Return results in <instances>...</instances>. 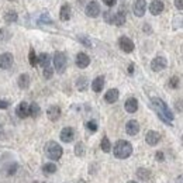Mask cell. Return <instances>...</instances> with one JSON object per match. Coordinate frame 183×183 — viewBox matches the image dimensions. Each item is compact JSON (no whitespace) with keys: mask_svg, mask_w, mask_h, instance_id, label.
<instances>
[{"mask_svg":"<svg viewBox=\"0 0 183 183\" xmlns=\"http://www.w3.org/2000/svg\"><path fill=\"white\" fill-rule=\"evenodd\" d=\"M6 35H7V30H4V28H3V30H2V35H0V38H2V40L4 41V40H6V38H4Z\"/></svg>","mask_w":183,"mask_h":183,"instance_id":"42","label":"cell"},{"mask_svg":"<svg viewBox=\"0 0 183 183\" xmlns=\"http://www.w3.org/2000/svg\"><path fill=\"white\" fill-rule=\"evenodd\" d=\"M28 104L26 102H23L18 104V107L16 109V114H17L20 118H26L27 116H30V110H28Z\"/></svg>","mask_w":183,"mask_h":183,"instance_id":"15","label":"cell"},{"mask_svg":"<svg viewBox=\"0 0 183 183\" xmlns=\"http://www.w3.org/2000/svg\"><path fill=\"white\" fill-rule=\"evenodd\" d=\"M125 131H127L128 135H137L139 131V124H138V121L135 120H130L125 124Z\"/></svg>","mask_w":183,"mask_h":183,"instance_id":"11","label":"cell"},{"mask_svg":"<svg viewBox=\"0 0 183 183\" xmlns=\"http://www.w3.org/2000/svg\"><path fill=\"white\" fill-rule=\"evenodd\" d=\"M100 146H102L103 152H110V149H111V144H110V139L107 138V137H104V138L102 139V144H100Z\"/></svg>","mask_w":183,"mask_h":183,"instance_id":"28","label":"cell"},{"mask_svg":"<svg viewBox=\"0 0 183 183\" xmlns=\"http://www.w3.org/2000/svg\"><path fill=\"white\" fill-rule=\"evenodd\" d=\"M116 2L117 0H103V3L106 4V6H109V7H113L114 4H116Z\"/></svg>","mask_w":183,"mask_h":183,"instance_id":"38","label":"cell"},{"mask_svg":"<svg viewBox=\"0 0 183 183\" xmlns=\"http://www.w3.org/2000/svg\"><path fill=\"white\" fill-rule=\"evenodd\" d=\"M124 107L127 113H135L137 110H138V102H137L135 97H130V99H127Z\"/></svg>","mask_w":183,"mask_h":183,"instance_id":"16","label":"cell"},{"mask_svg":"<svg viewBox=\"0 0 183 183\" xmlns=\"http://www.w3.org/2000/svg\"><path fill=\"white\" fill-rule=\"evenodd\" d=\"M132 154V145L128 141H124V139H120L116 142L114 145V156L118 158V159H125L130 155Z\"/></svg>","mask_w":183,"mask_h":183,"instance_id":"2","label":"cell"},{"mask_svg":"<svg viewBox=\"0 0 183 183\" xmlns=\"http://www.w3.org/2000/svg\"><path fill=\"white\" fill-rule=\"evenodd\" d=\"M47 114H48V118L51 121H56L59 117H61V109H59L58 106H51L48 109Z\"/></svg>","mask_w":183,"mask_h":183,"instance_id":"17","label":"cell"},{"mask_svg":"<svg viewBox=\"0 0 183 183\" xmlns=\"http://www.w3.org/2000/svg\"><path fill=\"white\" fill-rule=\"evenodd\" d=\"M166 65H168V62H166V59L163 56H156L151 62V69L154 72H161V70H163L166 68Z\"/></svg>","mask_w":183,"mask_h":183,"instance_id":"5","label":"cell"},{"mask_svg":"<svg viewBox=\"0 0 183 183\" xmlns=\"http://www.w3.org/2000/svg\"><path fill=\"white\" fill-rule=\"evenodd\" d=\"M54 66L58 73H63L66 69V55L63 52H55L54 55Z\"/></svg>","mask_w":183,"mask_h":183,"instance_id":"4","label":"cell"},{"mask_svg":"<svg viewBox=\"0 0 183 183\" xmlns=\"http://www.w3.org/2000/svg\"><path fill=\"white\" fill-rule=\"evenodd\" d=\"M175 6H176V9L183 10V0H175Z\"/></svg>","mask_w":183,"mask_h":183,"instance_id":"39","label":"cell"},{"mask_svg":"<svg viewBox=\"0 0 183 183\" xmlns=\"http://www.w3.org/2000/svg\"><path fill=\"white\" fill-rule=\"evenodd\" d=\"M16 170H17V165H11L10 169H9V175H13Z\"/></svg>","mask_w":183,"mask_h":183,"instance_id":"41","label":"cell"},{"mask_svg":"<svg viewBox=\"0 0 183 183\" xmlns=\"http://www.w3.org/2000/svg\"><path fill=\"white\" fill-rule=\"evenodd\" d=\"M86 127H88L92 132L97 131V124H96L95 121H88V123H86Z\"/></svg>","mask_w":183,"mask_h":183,"instance_id":"35","label":"cell"},{"mask_svg":"<svg viewBox=\"0 0 183 183\" xmlns=\"http://www.w3.org/2000/svg\"><path fill=\"white\" fill-rule=\"evenodd\" d=\"M145 141L148 145H156L159 141H161V134L158 131H148L146 132V137H145Z\"/></svg>","mask_w":183,"mask_h":183,"instance_id":"10","label":"cell"},{"mask_svg":"<svg viewBox=\"0 0 183 183\" xmlns=\"http://www.w3.org/2000/svg\"><path fill=\"white\" fill-rule=\"evenodd\" d=\"M0 134H2V125H0Z\"/></svg>","mask_w":183,"mask_h":183,"instance_id":"46","label":"cell"},{"mask_svg":"<svg viewBox=\"0 0 183 183\" xmlns=\"http://www.w3.org/2000/svg\"><path fill=\"white\" fill-rule=\"evenodd\" d=\"M113 24H116V26H124L125 24V13L123 10L117 11V13L114 14V23Z\"/></svg>","mask_w":183,"mask_h":183,"instance_id":"21","label":"cell"},{"mask_svg":"<svg viewBox=\"0 0 183 183\" xmlns=\"http://www.w3.org/2000/svg\"><path fill=\"white\" fill-rule=\"evenodd\" d=\"M52 75H54V69L51 68V65L47 66V68H44V77L45 79H51Z\"/></svg>","mask_w":183,"mask_h":183,"instance_id":"32","label":"cell"},{"mask_svg":"<svg viewBox=\"0 0 183 183\" xmlns=\"http://www.w3.org/2000/svg\"><path fill=\"white\" fill-rule=\"evenodd\" d=\"M178 84H179V79H178V76L170 77V81H169V86H170L172 89H176V88H178Z\"/></svg>","mask_w":183,"mask_h":183,"instance_id":"34","label":"cell"},{"mask_svg":"<svg viewBox=\"0 0 183 183\" xmlns=\"http://www.w3.org/2000/svg\"><path fill=\"white\" fill-rule=\"evenodd\" d=\"M10 106V102L7 100H0V109H7Z\"/></svg>","mask_w":183,"mask_h":183,"instance_id":"37","label":"cell"},{"mask_svg":"<svg viewBox=\"0 0 183 183\" xmlns=\"http://www.w3.org/2000/svg\"><path fill=\"white\" fill-rule=\"evenodd\" d=\"M151 104L154 107V110L156 111V114L159 116L163 123H168V124H172L173 121V113L169 110V107L166 106V103L163 102L162 99L159 97H154V99L151 100Z\"/></svg>","mask_w":183,"mask_h":183,"instance_id":"1","label":"cell"},{"mask_svg":"<svg viewBox=\"0 0 183 183\" xmlns=\"http://www.w3.org/2000/svg\"><path fill=\"white\" fill-rule=\"evenodd\" d=\"M28 110H30V116H31L33 118L38 117V114H40V106H38L37 103H31L30 107H28Z\"/></svg>","mask_w":183,"mask_h":183,"instance_id":"24","label":"cell"},{"mask_svg":"<svg viewBox=\"0 0 183 183\" xmlns=\"http://www.w3.org/2000/svg\"><path fill=\"white\" fill-rule=\"evenodd\" d=\"M149 11H151V14H154V16L161 14L162 11H163V3H162L161 0H154L149 4Z\"/></svg>","mask_w":183,"mask_h":183,"instance_id":"14","label":"cell"},{"mask_svg":"<svg viewBox=\"0 0 183 183\" xmlns=\"http://www.w3.org/2000/svg\"><path fill=\"white\" fill-rule=\"evenodd\" d=\"M76 88L81 92L86 90V88H88V79H86V77H79L76 82Z\"/></svg>","mask_w":183,"mask_h":183,"instance_id":"27","label":"cell"},{"mask_svg":"<svg viewBox=\"0 0 183 183\" xmlns=\"http://www.w3.org/2000/svg\"><path fill=\"white\" fill-rule=\"evenodd\" d=\"M79 40L82 41V44H84L86 47H90V41L86 40V37H79Z\"/></svg>","mask_w":183,"mask_h":183,"instance_id":"40","label":"cell"},{"mask_svg":"<svg viewBox=\"0 0 183 183\" xmlns=\"http://www.w3.org/2000/svg\"><path fill=\"white\" fill-rule=\"evenodd\" d=\"M17 18H18V16L16 11H7V13L4 14V20L7 23H14V21H17Z\"/></svg>","mask_w":183,"mask_h":183,"instance_id":"26","label":"cell"},{"mask_svg":"<svg viewBox=\"0 0 183 183\" xmlns=\"http://www.w3.org/2000/svg\"><path fill=\"white\" fill-rule=\"evenodd\" d=\"M42 169H44L45 173H55L56 172V165L55 163H45L44 166H42Z\"/></svg>","mask_w":183,"mask_h":183,"instance_id":"29","label":"cell"},{"mask_svg":"<svg viewBox=\"0 0 183 183\" xmlns=\"http://www.w3.org/2000/svg\"><path fill=\"white\" fill-rule=\"evenodd\" d=\"M104 21L110 23V24H113L114 23V14L111 13V11H106V13H104Z\"/></svg>","mask_w":183,"mask_h":183,"instance_id":"33","label":"cell"},{"mask_svg":"<svg viewBox=\"0 0 183 183\" xmlns=\"http://www.w3.org/2000/svg\"><path fill=\"white\" fill-rule=\"evenodd\" d=\"M132 10H134V14H135L137 17H142V16L145 14V10H146L145 0H135Z\"/></svg>","mask_w":183,"mask_h":183,"instance_id":"9","label":"cell"},{"mask_svg":"<svg viewBox=\"0 0 183 183\" xmlns=\"http://www.w3.org/2000/svg\"><path fill=\"white\" fill-rule=\"evenodd\" d=\"M33 183H38V182H37V180H35V182H33Z\"/></svg>","mask_w":183,"mask_h":183,"instance_id":"47","label":"cell"},{"mask_svg":"<svg viewBox=\"0 0 183 183\" xmlns=\"http://www.w3.org/2000/svg\"><path fill=\"white\" fill-rule=\"evenodd\" d=\"M100 14V4L97 2H90V3L86 6V16L95 18Z\"/></svg>","mask_w":183,"mask_h":183,"instance_id":"8","label":"cell"},{"mask_svg":"<svg viewBox=\"0 0 183 183\" xmlns=\"http://www.w3.org/2000/svg\"><path fill=\"white\" fill-rule=\"evenodd\" d=\"M73 138H75V131H73V128L65 127L62 131H61V139H62L63 142H72Z\"/></svg>","mask_w":183,"mask_h":183,"instance_id":"13","label":"cell"},{"mask_svg":"<svg viewBox=\"0 0 183 183\" xmlns=\"http://www.w3.org/2000/svg\"><path fill=\"white\" fill-rule=\"evenodd\" d=\"M18 86L21 89H27L30 86V76L27 75V73H23V75H20L18 76V81H17Z\"/></svg>","mask_w":183,"mask_h":183,"instance_id":"22","label":"cell"},{"mask_svg":"<svg viewBox=\"0 0 183 183\" xmlns=\"http://www.w3.org/2000/svg\"><path fill=\"white\" fill-rule=\"evenodd\" d=\"M45 151H47L48 158L52 159V161H58V159H61V156H62V154H63L62 146L59 145L58 142H55V141H49V142L47 144Z\"/></svg>","mask_w":183,"mask_h":183,"instance_id":"3","label":"cell"},{"mask_svg":"<svg viewBox=\"0 0 183 183\" xmlns=\"http://www.w3.org/2000/svg\"><path fill=\"white\" fill-rule=\"evenodd\" d=\"M13 55L10 52H4V54L0 55V68L2 69H10L11 65H13Z\"/></svg>","mask_w":183,"mask_h":183,"instance_id":"6","label":"cell"},{"mask_svg":"<svg viewBox=\"0 0 183 183\" xmlns=\"http://www.w3.org/2000/svg\"><path fill=\"white\" fill-rule=\"evenodd\" d=\"M118 45H120L121 49L124 52H127V54L134 51V42H132L128 37H121L120 40H118Z\"/></svg>","mask_w":183,"mask_h":183,"instance_id":"7","label":"cell"},{"mask_svg":"<svg viewBox=\"0 0 183 183\" xmlns=\"http://www.w3.org/2000/svg\"><path fill=\"white\" fill-rule=\"evenodd\" d=\"M103 88H104V76H97L92 83V89H93V92L99 93L103 90Z\"/></svg>","mask_w":183,"mask_h":183,"instance_id":"18","label":"cell"},{"mask_svg":"<svg viewBox=\"0 0 183 183\" xmlns=\"http://www.w3.org/2000/svg\"><path fill=\"white\" fill-rule=\"evenodd\" d=\"M182 139H183V138H182Z\"/></svg>","mask_w":183,"mask_h":183,"instance_id":"48","label":"cell"},{"mask_svg":"<svg viewBox=\"0 0 183 183\" xmlns=\"http://www.w3.org/2000/svg\"><path fill=\"white\" fill-rule=\"evenodd\" d=\"M89 63H90V58H89L86 54H83V52H79V54L76 55V65L81 68V69H83V68H88Z\"/></svg>","mask_w":183,"mask_h":183,"instance_id":"12","label":"cell"},{"mask_svg":"<svg viewBox=\"0 0 183 183\" xmlns=\"http://www.w3.org/2000/svg\"><path fill=\"white\" fill-rule=\"evenodd\" d=\"M118 99V90L117 89H110V90L106 92V95H104V100L107 103H114L117 102Z\"/></svg>","mask_w":183,"mask_h":183,"instance_id":"19","label":"cell"},{"mask_svg":"<svg viewBox=\"0 0 183 183\" xmlns=\"http://www.w3.org/2000/svg\"><path fill=\"white\" fill-rule=\"evenodd\" d=\"M155 158H156V161H159V162H162L165 159V156H163V152L162 151H158L156 154H155Z\"/></svg>","mask_w":183,"mask_h":183,"instance_id":"36","label":"cell"},{"mask_svg":"<svg viewBox=\"0 0 183 183\" xmlns=\"http://www.w3.org/2000/svg\"><path fill=\"white\" fill-rule=\"evenodd\" d=\"M75 154L77 155V156H82V155L84 154V146L82 142H77L76 146H75Z\"/></svg>","mask_w":183,"mask_h":183,"instance_id":"31","label":"cell"},{"mask_svg":"<svg viewBox=\"0 0 183 183\" xmlns=\"http://www.w3.org/2000/svg\"><path fill=\"white\" fill-rule=\"evenodd\" d=\"M38 63H40L42 68L49 66V55L48 54H41L40 56H38Z\"/></svg>","mask_w":183,"mask_h":183,"instance_id":"25","label":"cell"},{"mask_svg":"<svg viewBox=\"0 0 183 183\" xmlns=\"http://www.w3.org/2000/svg\"><path fill=\"white\" fill-rule=\"evenodd\" d=\"M59 16H61V20H63V21L69 20L70 16H72V10H70V6H69V4H63L62 7H61Z\"/></svg>","mask_w":183,"mask_h":183,"instance_id":"20","label":"cell"},{"mask_svg":"<svg viewBox=\"0 0 183 183\" xmlns=\"http://www.w3.org/2000/svg\"><path fill=\"white\" fill-rule=\"evenodd\" d=\"M176 183H183V175L178 176V179H176Z\"/></svg>","mask_w":183,"mask_h":183,"instance_id":"44","label":"cell"},{"mask_svg":"<svg viewBox=\"0 0 183 183\" xmlns=\"http://www.w3.org/2000/svg\"><path fill=\"white\" fill-rule=\"evenodd\" d=\"M128 73H130V75L134 73V65H132V63H130V66H128Z\"/></svg>","mask_w":183,"mask_h":183,"instance_id":"43","label":"cell"},{"mask_svg":"<svg viewBox=\"0 0 183 183\" xmlns=\"http://www.w3.org/2000/svg\"><path fill=\"white\" fill-rule=\"evenodd\" d=\"M137 176H138L141 180H149L151 178V170L146 168H139L137 170Z\"/></svg>","mask_w":183,"mask_h":183,"instance_id":"23","label":"cell"},{"mask_svg":"<svg viewBox=\"0 0 183 183\" xmlns=\"http://www.w3.org/2000/svg\"><path fill=\"white\" fill-rule=\"evenodd\" d=\"M28 59H30V63H31V66H37V63H38V58H37L35 51H34V49H30Z\"/></svg>","mask_w":183,"mask_h":183,"instance_id":"30","label":"cell"},{"mask_svg":"<svg viewBox=\"0 0 183 183\" xmlns=\"http://www.w3.org/2000/svg\"><path fill=\"white\" fill-rule=\"evenodd\" d=\"M127 183H137V182H134V180H130V182H127Z\"/></svg>","mask_w":183,"mask_h":183,"instance_id":"45","label":"cell"}]
</instances>
